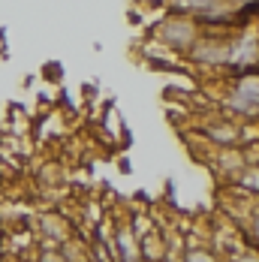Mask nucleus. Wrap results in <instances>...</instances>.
Masks as SVG:
<instances>
[{"label": "nucleus", "mask_w": 259, "mask_h": 262, "mask_svg": "<svg viewBox=\"0 0 259 262\" xmlns=\"http://www.w3.org/2000/svg\"><path fill=\"white\" fill-rule=\"evenodd\" d=\"M205 27L199 25V18L181 15V12H160L154 15L145 27V39H151L157 46H163L172 57H187V52L196 46V39L202 36Z\"/></svg>", "instance_id": "obj_1"}, {"label": "nucleus", "mask_w": 259, "mask_h": 262, "mask_svg": "<svg viewBox=\"0 0 259 262\" xmlns=\"http://www.w3.org/2000/svg\"><path fill=\"white\" fill-rule=\"evenodd\" d=\"M46 76H52L54 84H57V81H60V67H57V63H49V67H46Z\"/></svg>", "instance_id": "obj_15"}, {"label": "nucleus", "mask_w": 259, "mask_h": 262, "mask_svg": "<svg viewBox=\"0 0 259 262\" xmlns=\"http://www.w3.org/2000/svg\"><path fill=\"white\" fill-rule=\"evenodd\" d=\"M226 88L232 94H238V97H244V100H250V103L259 105V67L226 76Z\"/></svg>", "instance_id": "obj_6"}, {"label": "nucleus", "mask_w": 259, "mask_h": 262, "mask_svg": "<svg viewBox=\"0 0 259 262\" xmlns=\"http://www.w3.org/2000/svg\"><path fill=\"white\" fill-rule=\"evenodd\" d=\"M241 235H244V241L250 247H259V199L253 205V211H250V217L241 223Z\"/></svg>", "instance_id": "obj_11"}, {"label": "nucleus", "mask_w": 259, "mask_h": 262, "mask_svg": "<svg viewBox=\"0 0 259 262\" xmlns=\"http://www.w3.org/2000/svg\"><path fill=\"white\" fill-rule=\"evenodd\" d=\"M139 244H142V259L145 262H163L166 259V241H163L160 220H157V226L148 232V235L139 238Z\"/></svg>", "instance_id": "obj_7"}, {"label": "nucleus", "mask_w": 259, "mask_h": 262, "mask_svg": "<svg viewBox=\"0 0 259 262\" xmlns=\"http://www.w3.org/2000/svg\"><path fill=\"white\" fill-rule=\"evenodd\" d=\"M30 226L36 232V247H60L67 238L76 235V220L63 208H36L30 217Z\"/></svg>", "instance_id": "obj_3"}, {"label": "nucleus", "mask_w": 259, "mask_h": 262, "mask_svg": "<svg viewBox=\"0 0 259 262\" xmlns=\"http://www.w3.org/2000/svg\"><path fill=\"white\" fill-rule=\"evenodd\" d=\"M115 214V211H112ZM115 256L118 259H139L142 256V244L136 229L130 226V211L127 214H115Z\"/></svg>", "instance_id": "obj_5"}, {"label": "nucleus", "mask_w": 259, "mask_h": 262, "mask_svg": "<svg viewBox=\"0 0 259 262\" xmlns=\"http://www.w3.org/2000/svg\"><path fill=\"white\" fill-rule=\"evenodd\" d=\"M157 9L160 12H181V15H199V12H205L208 3L211 0H154Z\"/></svg>", "instance_id": "obj_8"}, {"label": "nucleus", "mask_w": 259, "mask_h": 262, "mask_svg": "<svg viewBox=\"0 0 259 262\" xmlns=\"http://www.w3.org/2000/svg\"><path fill=\"white\" fill-rule=\"evenodd\" d=\"M223 262H229V259H223Z\"/></svg>", "instance_id": "obj_18"}, {"label": "nucleus", "mask_w": 259, "mask_h": 262, "mask_svg": "<svg viewBox=\"0 0 259 262\" xmlns=\"http://www.w3.org/2000/svg\"><path fill=\"white\" fill-rule=\"evenodd\" d=\"M163 262H184V259H163Z\"/></svg>", "instance_id": "obj_17"}, {"label": "nucleus", "mask_w": 259, "mask_h": 262, "mask_svg": "<svg viewBox=\"0 0 259 262\" xmlns=\"http://www.w3.org/2000/svg\"><path fill=\"white\" fill-rule=\"evenodd\" d=\"M232 36L235 30H211L205 27L196 46L187 52L184 63L190 70H199L208 76H229V57H232Z\"/></svg>", "instance_id": "obj_2"}, {"label": "nucleus", "mask_w": 259, "mask_h": 262, "mask_svg": "<svg viewBox=\"0 0 259 262\" xmlns=\"http://www.w3.org/2000/svg\"><path fill=\"white\" fill-rule=\"evenodd\" d=\"M184 262H223V256L211 244H190L184 250Z\"/></svg>", "instance_id": "obj_10"}, {"label": "nucleus", "mask_w": 259, "mask_h": 262, "mask_svg": "<svg viewBox=\"0 0 259 262\" xmlns=\"http://www.w3.org/2000/svg\"><path fill=\"white\" fill-rule=\"evenodd\" d=\"M235 184H238V187H244L247 193L259 196V163H250V166H244V172L235 178Z\"/></svg>", "instance_id": "obj_12"}, {"label": "nucleus", "mask_w": 259, "mask_h": 262, "mask_svg": "<svg viewBox=\"0 0 259 262\" xmlns=\"http://www.w3.org/2000/svg\"><path fill=\"white\" fill-rule=\"evenodd\" d=\"M229 262H259V247H250V244H244L235 256H229Z\"/></svg>", "instance_id": "obj_14"}, {"label": "nucleus", "mask_w": 259, "mask_h": 262, "mask_svg": "<svg viewBox=\"0 0 259 262\" xmlns=\"http://www.w3.org/2000/svg\"><path fill=\"white\" fill-rule=\"evenodd\" d=\"M232 3H241V6H256L259 0H232Z\"/></svg>", "instance_id": "obj_16"}, {"label": "nucleus", "mask_w": 259, "mask_h": 262, "mask_svg": "<svg viewBox=\"0 0 259 262\" xmlns=\"http://www.w3.org/2000/svg\"><path fill=\"white\" fill-rule=\"evenodd\" d=\"M60 253H63L67 262H91V241L76 232L73 238H67L60 244Z\"/></svg>", "instance_id": "obj_9"}, {"label": "nucleus", "mask_w": 259, "mask_h": 262, "mask_svg": "<svg viewBox=\"0 0 259 262\" xmlns=\"http://www.w3.org/2000/svg\"><path fill=\"white\" fill-rule=\"evenodd\" d=\"M196 136H202L208 145L226 148V145H241V121L223 115L217 105L196 115Z\"/></svg>", "instance_id": "obj_4"}, {"label": "nucleus", "mask_w": 259, "mask_h": 262, "mask_svg": "<svg viewBox=\"0 0 259 262\" xmlns=\"http://www.w3.org/2000/svg\"><path fill=\"white\" fill-rule=\"evenodd\" d=\"M33 259L36 262H67L63 259V253H60V247H36Z\"/></svg>", "instance_id": "obj_13"}]
</instances>
